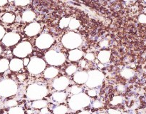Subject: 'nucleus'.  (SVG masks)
<instances>
[{
    "label": "nucleus",
    "instance_id": "nucleus-1",
    "mask_svg": "<svg viewBox=\"0 0 146 114\" xmlns=\"http://www.w3.org/2000/svg\"><path fill=\"white\" fill-rule=\"evenodd\" d=\"M90 101H91V99L88 95L85 93H80L76 95H73L70 98L68 104L71 109L80 110L88 106L90 103Z\"/></svg>",
    "mask_w": 146,
    "mask_h": 114
},
{
    "label": "nucleus",
    "instance_id": "nucleus-2",
    "mask_svg": "<svg viewBox=\"0 0 146 114\" xmlns=\"http://www.w3.org/2000/svg\"><path fill=\"white\" fill-rule=\"evenodd\" d=\"M82 43L81 35L75 32L66 33L62 38V44L68 49H76Z\"/></svg>",
    "mask_w": 146,
    "mask_h": 114
},
{
    "label": "nucleus",
    "instance_id": "nucleus-3",
    "mask_svg": "<svg viewBox=\"0 0 146 114\" xmlns=\"http://www.w3.org/2000/svg\"><path fill=\"white\" fill-rule=\"evenodd\" d=\"M47 94V89L44 85L39 84H31L27 88V95L30 100H41Z\"/></svg>",
    "mask_w": 146,
    "mask_h": 114
},
{
    "label": "nucleus",
    "instance_id": "nucleus-4",
    "mask_svg": "<svg viewBox=\"0 0 146 114\" xmlns=\"http://www.w3.org/2000/svg\"><path fill=\"white\" fill-rule=\"evenodd\" d=\"M17 85L15 81L11 79H4L0 81V95L9 97L17 92Z\"/></svg>",
    "mask_w": 146,
    "mask_h": 114
},
{
    "label": "nucleus",
    "instance_id": "nucleus-5",
    "mask_svg": "<svg viewBox=\"0 0 146 114\" xmlns=\"http://www.w3.org/2000/svg\"><path fill=\"white\" fill-rule=\"evenodd\" d=\"M45 60L48 64L52 66H60L62 65L66 61V56L61 52L51 50L46 53Z\"/></svg>",
    "mask_w": 146,
    "mask_h": 114
},
{
    "label": "nucleus",
    "instance_id": "nucleus-6",
    "mask_svg": "<svg viewBox=\"0 0 146 114\" xmlns=\"http://www.w3.org/2000/svg\"><path fill=\"white\" fill-rule=\"evenodd\" d=\"M28 71L32 74H38L44 71L46 68V63L44 59L38 57H32L29 64Z\"/></svg>",
    "mask_w": 146,
    "mask_h": 114
},
{
    "label": "nucleus",
    "instance_id": "nucleus-7",
    "mask_svg": "<svg viewBox=\"0 0 146 114\" xmlns=\"http://www.w3.org/2000/svg\"><path fill=\"white\" fill-rule=\"evenodd\" d=\"M88 78L86 81V85L89 88L98 87L102 84L104 79V75L98 70H93L88 73Z\"/></svg>",
    "mask_w": 146,
    "mask_h": 114
},
{
    "label": "nucleus",
    "instance_id": "nucleus-8",
    "mask_svg": "<svg viewBox=\"0 0 146 114\" xmlns=\"http://www.w3.org/2000/svg\"><path fill=\"white\" fill-rule=\"evenodd\" d=\"M32 52V46L29 41H22L16 46L13 50V54L15 56L24 58Z\"/></svg>",
    "mask_w": 146,
    "mask_h": 114
},
{
    "label": "nucleus",
    "instance_id": "nucleus-9",
    "mask_svg": "<svg viewBox=\"0 0 146 114\" xmlns=\"http://www.w3.org/2000/svg\"><path fill=\"white\" fill-rule=\"evenodd\" d=\"M54 42V39L51 35L48 34H42L36 40V46L40 49H46L51 46Z\"/></svg>",
    "mask_w": 146,
    "mask_h": 114
},
{
    "label": "nucleus",
    "instance_id": "nucleus-10",
    "mask_svg": "<svg viewBox=\"0 0 146 114\" xmlns=\"http://www.w3.org/2000/svg\"><path fill=\"white\" fill-rule=\"evenodd\" d=\"M20 36L17 33L14 32H9L5 34L2 38V43L7 46H11L19 41Z\"/></svg>",
    "mask_w": 146,
    "mask_h": 114
},
{
    "label": "nucleus",
    "instance_id": "nucleus-11",
    "mask_svg": "<svg viewBox=\"0 0 146 114\" xmlns=\"http://www.w3.org/2000/svg\"><path fill=\"white\" fill-rule=\"evenodd\" d=\"M69 84V80L66 76H61L54 80L53 86L56 91H61L65 90Z\"/></svg>",
    "mask_w": 146,
    "mask_h": 114
},
{
    "label": "nucleus",
    "instance_id": "nucleus-12",
    "mask_svg": "<svg viewBox=\"0 0 146 114\" xmlns=\"http://www.w3.org/2000/svg\"><path fill=\"white\" fill-rule=\"evenodd\" d=\"M41 30V26L38 23L33 22L29 24L24 29V32L28 36H34L37 35Z\"/></svg>",
    "mask_w": 146,
    "mask_h": 114
},
{
    "label": "nucleus",
    "instance_id": "nucleus-13",
    "mask_svg": "<svg viewBox=\"0 0 146 114\" xmlns=\"http://www.w3.org/2000/svg\"><path fill=\"white\" fill-rule=\"evenodd\" d=\"M88 78V73L86 71H76L74 74V80L76 83L79 84H83L86 83Z\"/></svg>",
    "mask_w": 146,
    "mask_h": 114
},
{
    "label": "nucleus",
    "instance_id": "nucleus-14",
    "mask_svg": "<svg viewBox=\"0 0 146 114\" xmlns=\"http://www.w3.org/2000/svg\"><path fill=\"white\" fill-rule=\"evenodd\" d=\"M23 67H24L23 61L19 58H13L9 62L10 70L14 71V72H17V71H20L21 69H22Z\"/></svg>",
    "mask_w": 146,
    "mask_h": 114
},
{
    "label": "nucleus",
    "instance_id": "nucleus-15",
    "mask_svg": "<svg viewBox=\"0 0 146 114\" xmlns=\"http://www.w3.org/2000/svg\"><path fill=\"white\" fill-rule=\"evenodd\" d=\"M84 55V52L81 50L74 49L71 50L68 54V59L71 61H78L82 58Z\"/></svg>",
    "mask_w": 146,
    "mask_h": 114
},
{
    "label": "nucleus",
    "instance_id": "nucleus-16",
    "mask_svg": "<svg viewBox=\"0 0 146 114\" xmlns=\"http://www.w3.org/2000/svg\"><path fill=\"white\" fill-rule=\"evenodd\" d=\"M111 58V52L110 51L104 50L101 51L98 55V59L101 64H106L108 62Z\"/></svg>",
    "mask_w": 146,
    "mask_h": 114
},
{
    "label": "nucleus",
    "instance_id": "nucleus-17",
    "mask_svg": "<svg viewBox=\"0 0 146 114\" xmlns=\"http://www.w3.org/2000/svg\"><path fill=\"white\" fill-rule=\"evenodd\" d=\"M35 17L36 14L34 11H31V10H27L23 13L21 19L25 22H31L35 19Z\"/></svg>",
    "mask_w": 146,
    "mask_h": 114
},
{
    "label": "nucleus",
    "instance_id": "nucleus-18",
    "mask_svg": "<svg viewBox=\"0 0 146 114\" xmlns=\"http://www.w3.org/2000/svg\"><path fill=\"white\" fill-rule=\"evenodd\" d=\"M58 74V70L55 67H49L44 71V76L46 78H53Z\"/></svg>",
    "mask_w": 146,
    "mask_h": 114
},
{
    "label": "nucleus",
    "instance_id": "nucleus-19",
    "mask_svg": "<svg viewBox=\"0 0 146 114\" xmlns=\"http://www.w3.org/2000/svg\"><path fill=\"white\" fill-rule=\"evenodd\" d=\"M52 98L54 99V101H56V102L61 103L64 102L65 101L66 98V94L64 92H56L55 93H54V95H52Z\"/></svg>",
    "mask_w": 146,
    "mask_h": 114
},
{
    "label": "nucleus",
    "instance_id": "nucleus-20",
    "mask_svg": "<svg viewBox=\"0 0 146 114\" xmlns=\"http://www.w3.org/2000/svg\"><path fill=\"white\" fill-rule=\"evenodd\" d=\"M9 68V61L7 58L0 59V73L5 72Z\"/></svg>",
    "mask_w": 146,
    "mask_h": 114
},
{
    "label": "nucleus",
    "instance_id": "nucleus-21",
    "mask_svg": "<svg viewBox=\"0 0 146 114\" xmlns=\"http://www.w3.org/2000/svg\"><path fill=\"white\" fill-rule=\"evenodd\" d=\"M1 19L4 23L11 24V23L14 22V20H15V16L11 13H6L2 16Z\"/></svg>",
    "mask_w": 146,
    "mask_h": 114
},
{
    "label": "nucleus",
    "instance_id": "nucleus-22",
    "mask_svg": "<svg viewBox=\"0 0 146 114\" xmlns=\"http://www.w3.org/2000/svg\"><path fill=\"white\" fill-rule=\"evenodd\" d=\"M47 105L46 101H43V100H38L35 101L32 103V106L34 108H44Z\"/></svg>",
    "mask_w": 146,
    "mask_h": 114
},
{
    "label": "nucleus",
    "instance_id": "nucleus-23",
    "mask_svg": "<svg viewBox=\"0 0 146 114\" xmlns=\"http://www.w3.org/2000/svg\"><path fill=\"white\" fill-rule=\"evenodd\" d=\"M70 29L71 30H75L77 29L78 27H80V22L78 20L76 19H71L70 21L69 24H68Z\"/></svg>",
    "mask_w": 146,
    "mask_h": 114
},
{
    "label": "nucleus",
    "instance_id": "nucleus-24",
    "mask_svg": "<svg viewBox=\"0 0 146 114\" xmlns=\"http://www.w3.org/2000/svg\"><path fill=\"white\" fill-rule=\"evenodd\" d=\"M71 19V18H70V17H64V18L61 19V20L59 22L60 28H66L67 27H68V24H69Z\"/></svg>",
    "mask_w": 146,
    "mask_h": 114
},
{
    "label": "nucleus",
    "instance_id": "nucleus-25",
    "mask_svg": "<svg viewBox=\"0 0 146 114\" xmlns=\"http://www.w3.org/2000/svg\"><path fill=\"white\" fill-rule=\"evenodd\" d=\"M67 112V107L64 105H59L54 110V114H65Z\"/></svg>",
    "mask_w": 146,
    "mask_h": 114
},
{
    "label": "nucleus",
    "instance_id": "nucleus-26",
    "mask_svg": "<svg viewBox=\"0 0 146 114\" xmlns=\"http://www.w3.org/2000/svg\"><path fill=\"white\" fill-rule=\"evenodd\" d=\"M9 114H24V112L19 107H13L9 109Z\"/></svg>",
    "mask_w": 146,
    "mask_h": 114
},
{
    "label": "nucleus",
    "instance_id": "nucleus-27",
    "mask_svg": "<svg viewBox=\"0 0 146 114\" xmlns=\"http://www.w3.org/2000/svg\"><path fill=\"white\" fill-rule=\"evenodd\" d=\"M121 75L123 77H125V78H129L131 76H133V71L131 69H124L121 72Z\"/></svg>",
    "mask_w": 146,
    "mask_h": 114
},
{
    "label": "nucleus",
    "instance_id": "nucleus-28",
    "mask_svg": "<svg viewBox=\"0 0 146 114\" xmlns=\"http://www.w3.org/2000/svg\"><path fill=\"white\" fill-rule=\"evenodd\" d=\"M77 71V67L75 65H71L66 68V72L68 75H72V74H74Z\"/></svg>",
    "mask_w": 146,
    "mask_h": 114
},
{
    "label": "nucleus",
    "instance_id": "nucleus-29",
    "mask_svg": "<svg viewBox=\"0 0 146 114\" xmlns=\"http://www.w3.org/2000/svg\"><path fill=\"white\" fill-rule=\"evenodd\" d=\"M71 92L74 95H76V94L80 93L81 92V88L78 87V85H74V86L71 87Z\"/></svg>",
    "mask_w": 146,
    "mask_h": 114
},
{
    "label": "nucleus",
    "instance_id": "nucleus-30",
    "mask_svg": "<svg viewBox=\"0 0 146 114\" xmlns=\"http://www.w3.org/2000/svg\"><path fill=\"white\" fill-rule=\"evenodd\" d=\"M17 101H15V100H9V101H7V103H6V106L7 107H9V108H13V107H14L15 105H17Z\"/></svg>",
    "mask_w": 146,
    "mask_h": 114
},
{
    "label": "nucleus",
    "instance_id": "nucleus-31",
    "mask_svg": "<svg viewBox=\"0 0 146 114\" xmlns=\"http://www.w3.org/2000/svg\"><path fill=\"white\" fill-rule=\"evenodd\" d=\"M121 101H122V98L121 96H115L113 98L112 101H111V103L113 105H116V104L120 103Z\"/></svg>",
    "mask_w": 146,
    "mask_h": 114
},
{
    "label": "nucleus",
    "instance_id": "nucleus-32",
    "mask_svg": "<svg viewBox=\"0 0 146 114\" xmlns=\"http://www.w3.org/2000/svg\"><path fill=\"white\" fill-rule=\"evenodd\" d=\"M15 4L17 6H21V7H24V6L27 5L30 3V1H16Z\"/></svg>",
    "mask_w": 146,
    "mask_h": 114
},
{
    "label": "nucleus",
    "instance_id": "nucleus-33",
    "mask_svg": "<svg viewBox=\"0 0 146 114\" xmlns=\"http://www.w3.org/2000/svg\"><path fill=\"white\" fill-rule=\"evenodd\" d=\"M86 58L87 60H88V61H94V59H95V56H94V55L93 54H91V53H88V54H87L86 55Z\"/></svg>",
    "mask_w": 146,
    "mask_h": 114
},
{
    "label": "nucleus",
    "instance_id": "nucleus-34",
    "mask_svg": "<svg viewBox=\"0 0 146 114\" xmlns=\"http://www.w3.org/2000/svg\"><path fill=\"white\" fill-rule=\"evenodd\" d=\"M4 35H5V30L2 26L0 25V40L2 39Z\"/></svg>",
    "mask_w": 146,
    "mask_h": 114
},
{
    "label": "nucleus",
    "instance_id": "nucleus-35",
    "mask_svg": "<svg viewBox=\"0 0 146 114\" xmlns=\"http://www.w3.org/2000/svg\"><path fill=\"white\" fill-rule=\"evenodd\" d=\"M100 46H101V47H107L108 46V41H107V40H104V41H101V43H100Z\"/></svg>",
    "mask_w": 146,
    "mask_h": 114
},
{
    "label": "nucleus",
    "instance_id": "nucleus-36",
    "mask_svg": "<svg viewBox=\"0 0 146 114\" xmlns=\"http://www.w3.org/2000/svg\"><path fill=\"white\" fill-rule=\"evenodd\" d=\"M30 62V58H24V59L23 60V64H24V66H27L29 65Z\"/></svg>",
    "mask_w": 146,
    "mask_h": 114
},
{
    "label": "nucleus",
    "instance_id": "nucleus-37",
    "mask_svg": "<svg viewBox=\"0 0 146 114\" xmlns=\"http://www.w3.org/2000/svg\"><path fill=\"white\" fill-rule=\"evenodd\" d=\"M88 95H90V96L94 97V96H95L96 95V90L92 89V90H91V91H88Z\"/></svg>",
    "mask_w": 146,
    "mask_h": 114
},
{
    "label": "nucleus",
    "instance_id": "nucleus-38",
    "mask_svg": "<svg viewBox=\"0 0 146 114\" xmlns=\"http://www.w3.org/2000/svg\"><path fill=\"white\" fill-rule=\"evenodd\" d=\"M139 20L142 23H146V17L144 15H141V17H140L139 18Z\"/></svg>",
    "mask_w": 146,
    "mask_h": 114
},
{
    "label": "nucleus",
    "instance_id": "nucleus-39",
    "mask_svg": "<svg viewBox=\"0 0 146 114\" xmlns=\"http://www.w3.org/2000/svg\"><path fill=\"white\" fill-rule=\"evenodd\" d=\"M109 114H120V112L115 111V110L111 109L109 110Z\"/></svg>",
    "mask_w": 146,
    "mask_h": 114
},
{
    "label": "nucleus",
    "instance_id": "nucleus-40",
    "mask_svg": "<svg viewBox=\"0 0 146 114\" xmlns=\"http://www.w3.org/2000/svg\"><path fill=\"white\" fill-rule=\"evenodd\" d=\"M18 78L19 81H24L25 79V76L23 75V74H20V75L18 76Z\"/></svg>",
    "mask_w": 146,
    "mask_h": 114
},
{
    "label": "nucleus",
    "instance_id": "nucleus-41",
    "mask_svg": "<svg viewBox=\"0 0 146 114\" xmlns=\"http://www.w3.org/2000/svg\"><path fill=\"white\" fill-rule=\"evenodd\" d=\"M100 106H101V103L98 102V101H96L94 103V107H95V108H98Z\"/></svg>",
    "mask_w": 146,
    "mask_h": 114
},
{
    "label": "nucleus",
    "instance_id": "nucleus-42",
    "mask_svg": "<svg viewBox=\"0 0 146 114\" xmlns=\"http://www.w3.org/2000/svg\"><path fill=\"white\" fill-rule=\"evenodd\" d=\"M6 4H7V1H4V0H0V7L4 6Z\"/></svg>",
    "mask_w": 146,
    "mask_h": 114
},
{
    "label": "nucleus",
    "instance_id": "nucleus-43",
    "mask_svg": "<svg viewBox=\"0 0 146 114\" xmlns=\"http://www.w3.org/2000/svg\"><path fill=\"white\" fill-rule=\"evenodd\" d=\"M48 113V110L47 108H42V110L41 111V114H46Z\"/></svg>",
    "mask_w": 146,
    "mask_h": 114
},
{
    "label": "nucleus",
    "instance_id": "nucleus-44",
    "mask_svg": "<svg viewBox=\"0 0 146 114\" xmlns=\"http://www.w3.org/2000/svg\"><path fill=\"white\" fill-rule=\"evenodd\" d=\"M86 61H84V60L81 61V63H80V65H81V66L82 67V68H84V66H86Z\"/></svg>",
    "mask_w": 146,
    "mask_h": 114
},
{
    "label": "nucleus",
    "instance_id": "nucleus-45",
    "mask_svg": "<svg viewBox=\"0 0 146 114\" xmlns=\"http://www.w3.org/2000/svg\"><path fill=\"white\" fill-rule=\"evenodd\" d=\"M98 66L100 68H104V64H101V63H99V64H98Z\"/></svg>",
    "mask_w": 146,
    "mask_h": 114
},
{
    "label": "nucleus",
    "instance_id": "nucleus-46",
    "mask_svg": "<svg viewBox=\"0 0 146 114\" xmlns=\"http://www.w3.org/2000/svg\"><path fill=\"white\" fill-rule=\"evenodd\" d=\"M78 114H90V113L88 111H82V112H81Z\"/></svg>",
    "mask_w": 146,
    "mask_h": 114
},
{
    "label": "nucleus",
    "instance_id": "nucleus-47",
    "mask_svg": "<svg viewBox=\"0 0 146 114\" xmlns=\"http://www.w3.org/2000/svg\"><path fill=\"white\" fill-rule=\"evenodd\" d=\"M1 51H2V49H1V47L0 46V54H1Z\"/></svg>",
    "mask_w": 146,
    "mask_h": 114
},
{
    "label": "nucleus",
    "instance_id": "nucleus-48",
    "mask_svg": "<svg viewBox=\"0 0 146 114\" xmlns=\"http://www.w3.org/2000/svg\"><path fill=\"white\" fill-rule=\"evenodd\" d=\"M101 114H105V113H101Z\"/></svg>",
    "mask_w": 146,
    "mask_h": 114
}]
</instances>
